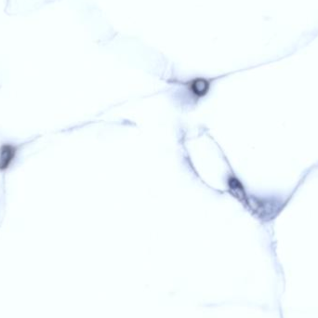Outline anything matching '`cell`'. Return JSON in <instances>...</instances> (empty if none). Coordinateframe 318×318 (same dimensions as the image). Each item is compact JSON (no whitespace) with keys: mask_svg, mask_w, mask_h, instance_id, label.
Segmentation results:
<instances>
[{"mask_svg":"<svg viewBox=\"0 0 318 318\" xmlns=\"http://www.w3.org/2000/svg\"><path fill=\"white\" fill-rule=\"evenodd\" d=\"M286 205V200L276 196H248L244 207L259 221L268 223L275 220Z\"/></svg>","mask_w":318,"mask_h":318,"instance_id":"1","label":"cell"},{"mask_svg":"<svg viewBox=\"0 0 318 318\" xmlns=\"http://www.w3.org/2000/svg\"><path fill=\"white\" fill-rule=\"evenodd\" d=\"M227 187L229 194L238 200L243 206L248 199L249 194L246 191L243 183L239 180L236 176L229 175L227 179Z\"/></svg>","mask_w":318,"mask_h":318,"instance_id":"2","label":"cell"},{"mask_svg":"<svg viewBox=\"0 0 318 318\" xmlns=\"http://www.w3.org/2000/svg\"><path fill=\"white\" fill-rule=\"evenodd\" d=\"M210 85H211L210 80L204 78H196L186 83L188 90L191 92L192 95L194 96V98L196 100H199L207 95L210 90Z\"/></svg>","mask_w":318,"mask_h":318,"instance_id":"3","label":"cell"},{"mask_svg":"<svg viewBox=\"0 0 318 318\" xmlns=\"http://www.w3.org/2000/svg\"><path fill=\"white\" fill-rule=\"evenodd\" d=\"M15 155V149L10 145H5L0 152V170H5L12 161Z\"/></svg>","mask_w":318,"mask_h":318,"instance_id":"4","label":"cell"}]
</instances>
